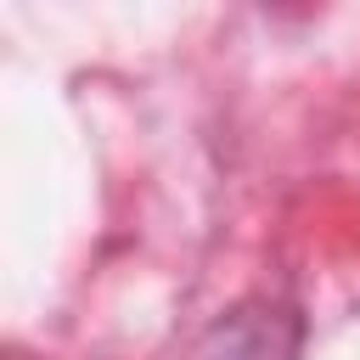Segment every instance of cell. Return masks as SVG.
I'll return each instance as SVG.
<instances>
[{
	"mask_svg": "<svg viewBox=\"0 0 360 360\" xmlns=\"http://www.w3.org/2000/svg\"><path fill=\"white\" fill-rule=\"evenodd\" d=\"M292 349H298V321L287 309H231L191 349V360H292Z\"/></svg>",
	"mask_w": 360,
	"mask_h": 360,
	"instance_id": "cell-1",
	"label": "cell"
}]
</instances>
